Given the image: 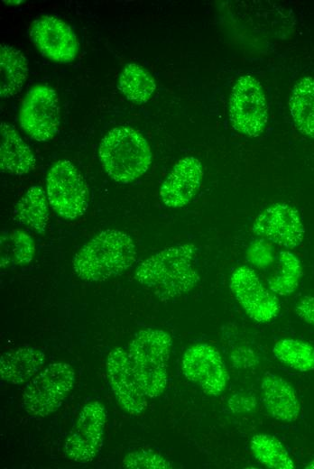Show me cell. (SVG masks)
<instances>
[{
    "instance_id": "obj_3",
    "label": "cell",
    "mask_w": 314,
    "mask_h": 469,
    "mask_svg": "<svg viewBox=\"0 0 314 469\" xmlns=\"http://www.w3.org/2000/svg\"><path fill=\"white\" fill-rule=\"evenodd\" d=\"M171 346L167 332L152 327L139 330L128 345L134 374L149 399L159 397L166 389Z\"/></svg>"
},
{
    "instance_id": "obj_2",
    "label": "cell",
    "mask_w": 314,
    "mask_h": 469,
    "mask_svg": "<svg viewBox=\"0 0 314 469\" xmlns=\"http://www.w3.org/2000/svg\"><path fill=\"white\" fill-rule=\"evenodd\" d=\"M136 259V245L129 234L106 229L78 251L72 266L74 273L85 281H104L129 270Z\"/></svg>"
},
{
    "instance_id": "obj_14",
    "label": "cell",
    "mask_w": 314,
    "mask_h": 469,
    "mask_svg": "<svg viewBox=\"0 0 314 469\" xmlns=\"http://www.w3.org/2000/svg\"><path fill=\"white\" fill-rule=\"evenodd\" d=\"M31 38L43 56L56 62H70L78 53V42L72 29L54 16L36 19L32 24Z\"/></svg>"
},
{
    "instance_id": "obj_23",
    "label": "cell",
    "mask_w": 314,
    "mask_h": 469,
    "mask_svg": "<svg viewBox=\"0 0 314 469\" xmlns=\"http://www.w3.org/2000/svg\"><path fill=\"white\" fill-rule=\"evenodd\" d=\"M250 448L255 459L273 469H293L295 464L282 442L274 436L256 434L250 440Z\"/></svg>"
},
{
    "instance_id": "obj_21",
    "label": "cell",
    "mask_w": 314,
    "mask_h": 469,
    "mask_svg": "<svg viewBox=\"0 0 314 469\" xmlns=\"http://www.w3.org/2000/svg\"><path fill=\"white\" fill-rule=\"evenodd\" d=\"M290 113L297 129L314 138V78L305 77L294 86L289 100Z\"/></svg>"
},
{
    "instance_id": "obj_19",
    "label": "cell",
    "mask_w": 314,
    "mask_h": 469,
    "mask_svg": "<svg viewBox=\"0 0 314 469\" xmlns=\"http://www.w3.org/2000/svg\"><path fill=\"white\" fill-rule=\"evenodd\" d=\"M47 199L42 186L30 187L14 206V219L39 234H44L49 221Z\"/></svg>"
},
{
    "instance_id": "obj_9",
    "label": "cell",
    "mask_w": 314,
    "mask_h": 469,
    "mask_svg": "<svg viewBox=\"0 0 314 469\" xmlns=\"http://www.w3.org/2000/svg\"><path fill=\"white\" fill-rule=\"evenodd\" d=\"M23 130L38 142H46L57 133L60 105L56 91L46 86L33 87L24 97L18 116Z\"/></svg>"
},
{
    "instance_id": "obj_6",
    "label": "cell",
    "mask_w": 314,
    "mask_h": 469,
    "mask_svg": "<svg viewBox=\"0 0 314 469\" xmlns=\"http://www.w3.org/2000/svg\"><path fill=\"white\" fill-rule=\"evenodd\" d=\"M48 202L55 213L67 220L83 216L88 206L87 183L68 160L58 161L46 176Z\"/></svg>"
},
{
    "instance_id": "obj_12",
    "label": "cell",
    "mask_w": 314,
    "mask_h": 469,
    "mask_svg": "<svg viewBox=\"0 0 314 469\" xmlns=\"http://www.w3.org/2000/svg\"><path fill=\"white\" fill-rule=\"evenodd\" d=\"M252 231L258 237L286 249L298 247L303 241L305 229L298 210L284 203H274L255 218Z\"/></svg>"
},
{
    "instance_id": "obj_18",
    "label": "cell",
    "mask_w": 314,
    "mask_h": 469,
    "mask_svg": "<svg viewBox=\"0 0 314 469\" xmlns=\"http://www.w3.org/2000/svg\"><path fill=\"white\" fill-rule=\"evenodd\" d=\"M0 131L1 170L14 176H23L32 170L35 156L14 126L2 122Z\"/></svg>"
},
{
    "instance_id": "obj_27",
    "label": "cell",
    "mask_w": 314,
    "mask_h": 469,
    "mask_svg": "<svg viewBox=\"0 0 314 469\" xmlns=\"http://www.w3.org/2000/svg\"><path fill=\"white\" fill-rule=\"evenodd\" d=\"M10 237L13 241L14 262L16 265L31 262L35 253V244L31 235L23 230L14 229Z\"/></svg>"
},
{
    "instance_id": "obj_29",
    "label": "cell",
    "mask_w": 314,
    "mask_h": 469,
    "mask_svg": "<svg viewBox=\"0 0 314 469\" xmlns=\"http://www.w3.org/2000/svg\"><path fill=\"white\" fill-rule=\"evenodd\" d=\"M295 311L301 320L314 326V296L302 297L296 304Z\"/></svg>"
},
{
    "instance_id": "obj_17",
    "label": "cell",
    "mask_w": 314,
    "mask_h": 469,
    "mask_svg": "<svg viewBox=\"0 0 314 469\" xmlns=\"http://www.w3.org/2000/svg\"><path fill=\"white\" fill-rule=\"evenodd\" d=\"M45 362V354L37 347L9 350L0 357L1 379L14 385L28 382L44 367Z\"/></svg>"
},
{
    "instance_id": "obj_5",
    "label": "cell",
    "mask_w": 314,
    "mask_h": 469,
    "mask_svg": "<svg viewBox=\"0 0 314 469\" xmlns=\"http://www.w3.org/2000/svg\"><path fill=\"white\" fill-rule=\"evenodd\" d=\"M70 364L56 362L43 367L24 387L23 406L32 417L50 416L63 404L75 384Z\"/></svg>"
},
{
    "instance_id": "obj_20",
    "label": "cell",
    "mask_w": 314,
    "mask_h": 469,
    "mask_svg": "<svg viewBox=\"0 0 314 469\" xmlns=\"http://www.w3.org/2000/svg\"><path fill=\"white\" fill-rule=\"evenodd\" d=\"M0 96L11 97L23 87L28 75V62L24 55L9 45L0 47Z\"/></svg>"
},
{
    "instance_id": "obj_15",
    "label": "cell",
    "mask_w": 314,
    "mask_h": 469,
    "mask_svg": "<svg viewBox=\"0 0 314 469\" xmlns=\"http://www.w3.org/2000/svg\"><path fill=\"white\" fill-rule=\"evenodd\" d=\"M203 177L201 162L193 156L179 160L163 180L160 198L168 207L187 206L199 191Z\"/></svg>"
},
{
    "instance_id": "obj_30",
    "label": "cell",
    "mask_w": 314,
    "mask_h": 469,
    "mask_svg": "<svg viewBox=\"0 0 314 469\" xmlns=\"http://www.w3.org/2000/svg\"><path fill=\"white\" fill-rule=\"evenodd\" d=\"M306 468H309V469H314V459L311 460L307 465H306Z\"/></svg>"
},
{
    "instance_id": "obj_11",
    "label": "cell",
    "mask_w": 314,
    "mask_h": 469,
    "mask_svg": "<svg viewBox=\"0 0 314 469\" xmlns=\"http://www.w3.org/2000/svg\"><path fill=\"white\" fill-rule=\"evenodd\" d=\"M229 288L245 314L258 323L274 318L280 309L275 295L262 283L257 273L243 265L236 268L229 279Z\"/></svg>"
},
{
    "instance_id": "obj_24",
    "label": "cell",
    "mask_w": 314,
    "mask_h": 469,
    "mask_svg": "<svg viewBox=\"0 0 314 469\" xmlns=\"http://www.w3.org/2000/svg\"><path fill=\"white\" fill-rule=\"evenodd\" d=\"M302 267L299 258L290 251L280 252L276 273L268 281L269 290L280 296H289L299 286Z\"/></svg>"
},
{
    "instance_id": "obj_16",
    "label": "cell",
    "mask_w": 314,
    "mask_h": 469,
    "mask_svg": "<svg viewBox=\"0 0 314 469\" xmlns=\"http://www.w3.org/2000/svg\"><path fill=\"white\" fill-rule=\"evenodd\" d=\"M261 394L269 414L276 420H297L300 404L296 391L283 378L275 374L265 375L261 382Z\"/></svg>"
},
{
    "instance_id": "obj_8",
    "label": "cell",
    "mask_w": 314,
    "mask_h": 469,
    "mask_svg": "<svg viewBox=\"0 0 314 469\" xmlns=\"http://www.w3.org/2000/svg\"><path fill=\"white\" fill-rule=\"evenodd\" d=\"M106 423V409L99 400H91L83 406L69 434L64 453L78 463H88L100 452Z\"/></svg>"
},
{
    "instance_id": "obj_25",
    "label": "cell",
    "mask_w": 314,
    "mask_h": 469,
    "mask_svg": "<svg viewBox=\"0 0 314 469\" xmlns=\"http://www.w3.org/2000/svg\"><path fill=\"white\" fill-rule=\"evenodd\" d=\"M272 354L281 363L296 371L314 370V346L307 342L282 339L273 345Z\"/></svg>"
},
{
    "instance_id": "obj_1",
    "label": "cell",
    "mask_w": 314,
    "mask_h": 469,
    "mask_svg": "<svg viewBox=\"0 0 314 469\" xmlns=\"http://www.w3.org/2000/svg\"><path fill=\"white\" fill-rule=\"evenodd\" d=\"M197 247L186 243L166 247L143 260L134 279L161 300L180 298L200 280L194 266Z\"/></svg>"
},
{
    "instance_id": "obj_10",
    "label": "cell",
    "mask_w": 314,
    "mask_h": 469,
    "mask_svg": "<svg viewBox=\"0 0 314 469\" xmlns=\"http://www.w3.org/2000/svg\"><path fill=\"white\" fill-rule=\"evenodd\" d=\"M181 370L189 381L211 396L221 394L229 379L220 353L205 343L195 344L184 352Z\"/></svg>"
},
{
    "instance_id": "obj_13",
    "label": "cell",
    "mask_w": 314,
    "mask_h": 469,
    "mask_svg": "<svg viewBox=\"0 0 314 469\" xmlns=\"http://www.w3.org/2000/svg\"><path fill=\"white\" fill-rule=\"evenodd\" d=\"M106 370L119 406L130 415L143 412L148 405V397L134 374L127 351L122 347L113 348L106 357Z\"/></svg>"
},
{
    "instance_id": "obj_4",
    "label": "cell",
    "mask_w": 314,
    "mask_h": 469,
    "mask_svg": "<svg viewBox=\"0 0 314 469\" xmlns=\"http://www.w3.org/2000/svg\"><path fill=\"white\" fill-rule=\"evenodd\" d=\"M98 156L103 169L115 181L130 183L143 176L152 163V151L136 130L120 126L102 138Z\"/></svg>"
},
{
    "instance_id": "obj_7",
    "label": "cell",
    "mask_w": 314,
    "mask_h": 469,
    "mask_svg": "<svg viewBox=\"0 0 314 469\" xmlns=\"http://www.w3.org/2000/svg\"><path fill=\"white\" fill-rule=\"evenodd\" d=\"M229 117L234 129L248 137H257L264 131L267 102L262 85L253 76H241L232 87Z\"/></svg>"
},
{
    "instance_id": "obj_28",
    "label": "cell",
    "mask_w": 314,
    "mask_h": 469,
    "mask_svg": "<svg viewBox=\"0 0 314 469\" xmlns=\"http://www.w3.org/2000/svg\"><path fill=\"white\" fill-rule=\"evenodd\" d=\"M256 403L254 396L245 392H236L228 399L227 406L233 413H245L254 409Z\"/></svg>"
},
{
    "instance_id": "obj_31",
    "label": "cell",
    "mask_w": 314,
    "mask_h": 469,
    "mask_svg": "<svg viewBox=\"0 0 314 469\" xmlns=\"http://www.w3.org/2000/svg\"><path fill=\"white\" fill-rule=\"evenodd\" d=\"M23 1H5V3H9V4H14V3H16V4H19V3H22Z\"/></svg>"
},
{
    "instance_id": "obj_26",
    "label": "cell",
    "mask_w": 314,
    "mask_h": 469,
    "mask_svg": "<svg viewBox=\"0 0 314 469\" xmlns=\"http://www.w3.org/2000/svg\"><path fill=\"white\" fill-rule=\"evenodd\" d=\"M123 467L129 469H170L172 463L150 449H137L129 452L123 459Z\"/></svg>"
},
{
    "instance_id": "obj_22",
    "label": "cell",
    "mask_w": 314,
    "mask_h": 469,
    "mask_svg": "<svg viewBox=\"0 0 314 469\" xmlns=\"http://www.w3.org/2000/svg\"><path fill=\"white\" fill-rule=\"evenodd\" d=\"M117 87L128 100L144 104L154 93L156 83L151 73L142 66L129 63L119 75Z\"/></svg>"
}]
</instances>
